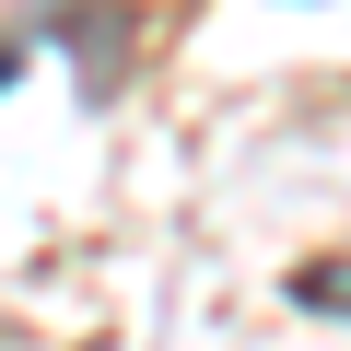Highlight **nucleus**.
<instances>
[{
	"instance_id": "obj_1",
	"label": "nucleus",
	"mask_w": 351,
	"mask_h": 351,
	"mask_svg": "<svg viewBox=\"0 0 351 351\" xmlns=\"http://www.w3.org/2000/svg\"><path fill=\"white\" fill-rule=\"evenodd\" d=\"M293 304H316V316H351V258H316V269L293 281Z\"/></svg>"
}]
</instances>
